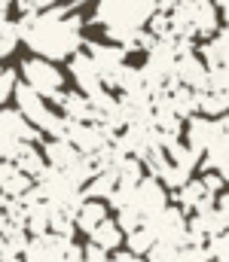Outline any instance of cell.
Here are the masks:
<instances>
[{"mask_svg": "<svg viewBox=\"0 0 229 262\" xmlns=\"http://www.w3.org/2000/svg\"><path fill=\"white\" fill-rule=\"evenodd\" d=\"M71 76H74V82L79 85L82 95H95L98 89H104L98 67H95V61L89 58V52H82V46L71 55Z\"/></svg>", "mask_w": 229, "mask_h": 262, "instance_id": "7c38bea8", "label": "cell"}, {"mask_svg": "<svg viewBox=\"0 0 229 262\" xmlns=\"http://www.w3.org/2000/svg\"><path fill=\"white\" fill-rule=\"evenodd\" d=\"M202 55H205V67L229 64V31L226 28H217L211 37L202 40Z\"/></svg>", "mask_w": 229, "mask_h": 262, "instance_id": "2e32d148", "label": "cell"}, {"mask_svg": "<svg viewBox=\"0 0 229 262\" xmlns=\"http://www.w3.org/2000/svg\"><path fill=\"white\" fill-rule=\"evenodd\" d=\"M226 110H229V92H214V89H199L196 92V113L223 116Z\"/></svg>", "mask_w": 229, "mask_h": 262, "instance_id": "ffe728a7", "label": "cell"}, {"mask_svg": "<svg viewBox=\"0 0 229 262\" xmlns=\"http://www.w3.org/2000/svg\"><path fill=\"white\" fill-rule=\"evenodd\" d=\"M156 3L153 0H98L92 21L104 28H144L147 18L153 15Z\"/></svg>", "mask_w": 229, "mask_h": 262, "instance_id": "7a4b0ae2", "label": "cell"}, {"mask_svg": "<svg viewBox=\"0 0 229 262\" xmlns=\"http://www.w3.org/2000/svg\"><path fill=\"white\" fill-rule=\"evenodd\" d=\"M89 238L98 244V247H104V250H116L119 244H122V229L116 226V220H101L92 232H89Z\"/></svg>", "mask_w": 229, "mask_h": 262, "instance_id": "7402d4cb", "label": "cell"}, {"mask_svg": "<svg viewBox=\"0 0 229 262\" xmlns=\"http://www.w3.org/2000/svg\"><path fill=\"white\" fill-rule=\"evenodd\" d=\"M168 204V189L156 180V177H141L135 186H132V195H129V207L141 216V220H147L153 216L156 210H162Z\"/></svg>", "mask_w": 229, "mask_h": 262, "instance_id": "9c48e42d", "label": "cell"}, {"mask_svg": "<svg viewBox=\"0 0 229 262\" xmlns=\"http://www.w3.org/2000/svg\"><path fill=\"white\" fill-rule=\"evenodd\" d=\"M76 156H79V149H76L71 140H65V137H52V140L46 143V149H43V159H46V165H52V168H61V171H68V168L74 165Z\"/></svg>", "mask_w": 229, "mask_h": 262, "instance_id": "d6986e66", "label": "cell"}, {"mask_svg": "<svg viewBox=\"0 0 229 262\" xmlns=\"http://www.w3.org/2000/svg\"><path fill=\"white\" fill-rule=\"evenodd\" d=\"M116 250H119V247H116ZM132 259H135V253H132V250H119V253H113L107 262H132Z\"/></svg>", "mask_w": 229, "mask_h": 262, "instance_id": "836d02e7", "label": "cell"}, {"mask_svg": "<svg viewBox=\"0 0 229 262\" xmlns=\"http://www.w3.org/2000/svg\"><path fill=\"white\" fill-rule=\"evenodd\" d=\"M174 253H177V247H174V244H168V241H153L150 250H147L144 256H147V262H171Z\"/></svg>", "mask_w": 229, "mask_h": 262, "instance_id": "83f0119b", "label": "cell"}, {"mask_svg": "<svg viewBox=\"0 0 229 262\" xmlns=\"http://www.w3.org/2000/svg\"><path fill=\"white\" fill-rule=\"evenodd\" d=\"M132 262H147V259H138V256H135V259H132Z\"/></svg>", "mask_w": 229, "mask_h": 262, "instance_id": "8d00e7d4", "label": "cell"}, {"mask_svg": "<svg viewBox=\"0 0 229 262\" xmlns=\"http://www.w3.org/2000/svg\"><path fill=\"white\" fill-rule=\"evenodd\" d=\"M141 223H144V220H141V216H138V213H135V210H132L129 204H126V207H119L116 226L122 229V235H126V232H132V229H135V226H141Z\"/></svg>", "mask_w": 229, "mask_h": 262, "instance_id": "f1b7e54d", "label": "cell"}, {"mask_svg": "<svg viewBox=\"0 0 229 262\" xmlns=\"http://www.w3.org/2000/svg\"><path fill=\"white\" fill-rule=\"evenodd\" d=\"M22 73H25V82H28L37 95H43L46 101H52V98L61 92V85H65L61 70L52 64L49 58H28V61L22 64Z\"/></svg>", "mask_w": 229, "mask_h": 262, "instance_id": "52a82bcc", "label": "cell"}, {"mask_svg": "<svg viewBox=\"0 0 229 262\" xmlns=\"http://www.w3.org/2000/svg\"><path fill=\"white\" fill-rule=\"evenodd\" d=\"M15 46H18V28H15V21L3 18V21H0V58L12 55Z\"/></svg>", "mask_w": 229, "mask_h": 262, "instance_id": "484cf974", "label": "cell"}, {"mask_svg": "<svg viewBox=\"0 0 229 262\" xmlns=\"http://www.w3.org/2000/svg\"><path fill=\"white\" fill-rule=\"evenodd\" d=\"M71 238H61L55 232H43V235H31L25 244V262H65V247Z\"/></svg>", "mask_w": 229, "mask_h": 262, "instance_id": "30bf717a", "label": "cell"}, {"mask_svg": "<svg viewBox=\"0 0 229 262\" xmlns=\"http://www.w3.org/2000/svg\"><path fill=\"white\" fill-rule=\"evenodd\" d=\"M113 186H116V171H113V168H104V171H98L92 180H86L82 195L86 198H107L113 192Z\"/></svg>", "mask_w": 229, "mask_h": 262, "instance_id": "603a6c76", "label": "cell"}, {"mask_svg": "<svg viewBox=\"0 0 229 262\" xmlns=\"http://www.w3.org/2000/svg\"><path fill=\"white\" fill-rule=\"evenodd\" d=\"M6 256V250H3V235H0V259Z\"/></svg>", "mask_w": 229, "mask_h": 262, "instance_id": "d590c367", "label": "cell"}, {"mask_svg": "<svg viewBox=\"0 0 229 262\" xmlns=\"http://www.w3.org/2000/svg\"><path fill=\"white\" fill-rule=\"evenodd\" d=\"M104 216H107V204L101 198H82V204L76 207V213H74V229L89 235Z\"/></svg>", "mask_w": 229, "mask_h": 262, "instance_id": "e0dca14e", "label": "cell"}, {"mask_svg": "<svg viewBox=\"0 0 229 262\" xmlns=\"http://www.w3.org/2000/svg\"><path fill=\"white\" fill-rule=\"evenodd\" d=\"M6 6H9V0H0V21L6 18Z\"/></svg>", "mask_w": 229, "mask_h": 262, "instance_id": "e575fe53", "label": "cell"}, {"mask_svg": "<svg viewBox=\"0 0 229 262\" xmlns=\"http://www.w3.org/2000/svg\"><path fill=\"white\" fill-rule=\"evenodd\" d=\"M202 247H205V253H208V259L211 262H229V238H226V232L211 235Z\"/></svg>", "mask_w": 229, "mask_h": 262, "instance_id": "d4e9b609", "label": "cell"}, {"mask_svg": "<svg viewBox=\"0 0 229 262\" xmlns=\"http://www.w3.org/2000/svg\"><path fill=\"white\" fill-rule=\"evenodd\" d=\"M165 89H168V104H171V110H174L180 119H186V116H193V113H196V92H193L190 85L168 82Z\"/></svg>", "mask_w": 229, "mask_h": 262, "instance_id": "44dd1931", "label": "cell"}, {"mask_svg": "<svg viewBox=\"0 0 229 262\" xmlns=\"http://www.w3.org/2000/svg\"><path fill=\"white\" fill-rule=\"evenodd\" d=\"M12 85H15V70L12 67H0V107L9 101Z\"/></svg>", "mask_w": 229, "mask_h": 262, "instance_id": "f546056e", "label": "cell"}, {"mask_svg": "<svg viewBox=\"0 0 229 262\" xmlns=\"http://www.w3.org/2000/svg\"><path fill=\"white\" fill-rule=\"evenodd\" d=\"M12 95H15L18 113H22L31 125H37L40 131H46V134H52V137H61V134H65V116L52 113V110L46 107V98L37 95L28 82H15V85H12Z\"/></svg>", "mask_w": 229, "mask_h": 262, "instance_id": "3957f363", "label": "cell"}, {"mask_svg": "<svg viewBox=\"0 0 229 262\" xmlns=\"http://www.w3.org/2000/svg\"><path fill=\"white\" fill-rule=\"evenodd\" d=\"M144 223H147V229L153 232L156 241H168V244H174V247L190 244V241H186V216H183L180 207H168V204H165L162 210H156V213L147 216Z\"/></svg>", "mask_w": 229, "mask_h": 262, "instance_id": "8992f818", "label": "cell"}, {"mask_svg": "<svg viewBox=\"0 0 229 262\" xmlns=\"http://www.w3.org/2000/svg\"><path fill=\"white\" fill-rule=\"evenodd\" d=\"M9 162H12L22 174H28L31 180H34V177L43 171V165H46V159H43V152L37 149V143H28V140L15 146V152H12V159H9Z\"/></svg>", "mask_w": 229, "mask_h": 262, "instance_id": "ac0fdd59", "label": "cell"}, {"mask_svg": "<svg viewBox=\"0 0 229 262\" xmlns=\"http://www.w3.org/2000/svg\"><path fill=\"white\" fill-rule=\"evenodd\" d=\"M199 162L205 171H217V174L229 177V131L214 137V143L199 156Z\"/></svg>", "mask_w": 229, "mask_h": 262, "instance_id": "9a60e30c", "label": "cell"}, {"mask_svg": "<svg viewBox=\"0 0 229 262\" xmlns=\"http://www.w3.org/2000/svg\"><path fill=\"white\" fill-rule=\"evenodd\" d=\"M40 143L43 131L31 125L18 110H0V159H12L18 143Z\"/></svg>", "mask_w": 229, "mask_h": 262, "instance_id": "277c9868", "label": "cell"}, {"mask_svg": "<svg viewBox=\"0 0 229 262\" xmlns=\"http://www.w3.org/2000/svg\"><path fill=\"white\" fill-rule=\"evenodd\" d=\"M205 73H208V67L196 52H183L174 58V79L171 82H180V85H190L193 92H199V89H205Z\"/></svg>", "mask_w": 229, "mask_h": 262, "instance_id": "4fadbf2b", "label": "cell"}, {"mask_svg": "<svg viewBox=\"0 0 229 262\" xmlns=\"http://www.w3.org/2000/svg\"><path fill=\"white\" fill-rule=\"evenodd\" d=\"M171 262H211V259H208L202 244H183V247H177V253L171 256Z\"/></svg>", "mask_w": 229, "mask_h": 262, "instance_id": "4316f807", "label": "cell"}, {"mask_svg": "<svg viewBox=\"0 0 229 262\" xmlns=\"http://www.w3.org/2000/svg\"><path fill=\"white\" fill-rule=\"evenodd\" d=\"M82 259H86V262H107L110 256H107V250H104V247H98L95 241H89V244L82 247Z\"/></svg>", "mask_w": 229, "mask_h": 262, "instance_id": "4dcf8cb0", "label": "cell"}, {"mask_svg": "<svg viewBox=\"0 0 229 262\" xmlns=\"http://www.w3.org/2000/svg\"><path fill=\"white\" fill-rule=\"evenodd\" d=\"M214 201H217V192H211L202 180H186L183 186L174 189V204H177L180 210H196V213H202V210L214 207Z\"/></svg>", "mask_w": 229, "mask_h": 262, "instance_id": "8fae6325", "label": "cell"}, {"mask_svg": "<svg viewBox=\"0 0 229 262\" xmlns=\"http://www.w3.org/2000/svg\"><path fill=\"white\" fill-rule=\"evenodd\" d=\"M15 3H18L22 12H31V9H46V6H52L55 0H15Z\"/></svg>", "mask_w": 229, "mask_h": 262, "instance_id": "d6a6232c", "label": "cell"}, {"mask_svg": "<svg viewBox=\"0 0 229 262\" xmlns=\"http://www.w3.org/2000/svg\"><path fill=\"white\" fill-rule=\"evenodd\" d=\"M202 183H205L211 192H223V186H226V177H223V174H217V171H205Z\"/></svg>", "mask_w": 229, "mask_h": 262, "instance_id": "1f68e13d", "label": "cell"}, {"mask_svg": "<svg viewBox=\"0 0 229 262\" xmlns=\"http://www.w3.org/2000/svg\"><path fill=\"white\" fill-rule=\"evenodd\" d=\"M52 104H58L61 107V116H68V119H76V122H95V110H92V104H89V98L82 95V92H58L55 98H52Z\"/></svg>", "mask_w": 229, "mask_h": 262, "instance_id": "5bb4252c", "label": "cell"}, {"mask_svg": "<svg viewBox=\"0 0 229 262\" xmlns=\"http://www.w3.org/2000/svg\"><path fill=\"white\" fill-rule=\"evenodd\" d=\"M82 46H86L89 58L95 61V67H98L104 89H116L119 70H122V64H126L129 52H126L119 43H86V40H82Z\"/></svg>", "mask_w": 229, "mask_h": 262, "instance_id": "5b68a950", "label": "cell"}, {"mask_svg": "<svg viewBox=\"0 0 229 262\" xmlns=\"http://www.w3.org/2000/svg\"><path fill=\"white\" fill-rule=\"evenodd\" d=\"M183 122H186V146H190L193 152H199V156L214 143L217 134L229 131L226 113H223V116H202V113H193V116H186Z\"/></svg>", "mask_w": 229, "mask_h": 262, "instance_id": "ba28073f", "label": "cell"}, {"mask_svg": "<svg viewBox=\"0 0 229 262\" xmlns=\"http://www.w3.org/2000/svg\"><path fill=\"white\" fill-rule=\"evenodd\" d=\"M126 238H129V250H132L135 256H144V253L150 250V244L156 241L153 232L147 229V223H141V226H135L132 232H126Z\"/></svg>", "mask_w": 229, "mask_h": 262, "instance_id": "cb8c5ba5", "label": "cell"}, {"mask_svg": "<svg viewBox=\"0 0 229 262\" xmlns=\"http://www.w3.org/2000/svg\"><path fill=\"white\" fill-rule=\"evenodd\" d=\"M74 9L76 3L22 12V18L15 21L18 43L31 46L40 58H49V61L71 58L82 46V18Z\"/></svg>", "mask_w": 229, "mask_h": 262, "instance_id": "6da1fadb", "label": "cell"}]
</instances>
